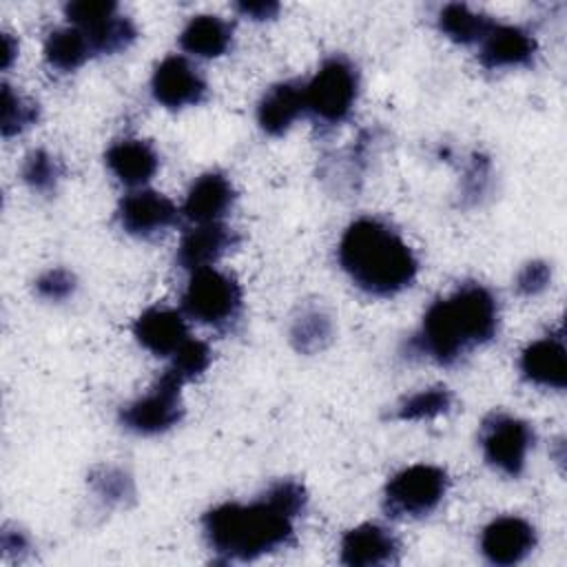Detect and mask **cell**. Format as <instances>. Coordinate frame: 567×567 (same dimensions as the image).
Masks as SVG:
<instances>
[{
  "mask_svg": "<svg viewBox=\"0 0 567 567\" xmlns=\"http://www.w3.org/2000/svg\"><path fill=\"white\" fill-rule=\"evenodd\" d=\"M75 277L66 268H49L35 279V292L47 301H64L75 290Z\"/></svg>",
  "mask_w": 567,
  "mask_h": 567,
  "instance_id": "cell-31",
  "label": "cell"
},
{
  "mask_svg": "<svg viewBox=\"0 0 567 567\" xmlns=\"http://www.w3.org/2000/svg\"><path fill=\"white\" fill-rule=\"evenodd\" d=\"M210 363V348L199 339H186L184 346L171 357V370H175L184 381L199 377Z\"/></svg>",
  "mask_w": 567,
  "mask_h": 567,
  "instance_id": "cell-30",
  "label": "cell"
},
{
  "mask_svg": "<svg viewBox=\"0 0 567 567\" xmlns=\"http://www.w3.org/2000/svg\"><path fill=\"white\" fill-rule=\"evenodd\" d=\"M241 299V286L233 275L206 266L190 272L182 295V308L197 323L224 328L239 317Z\"/></svg>",
  "mask_w": 567,
  "mask_h": 567,
  "instance_id": "cell-4",
  "label": "cell"
},
{
  "mask_svg": "<svg viewBox=\"0 0 567 567\" xmlns=\"http://www.w3.org/2000/svg\"><path fill=\"white\" fill-rule=\"evenodd\" d=\"M235 9L244 16V18H250V20H270L279 13V2L275 0H255V2H248V0H241L235 4Z\"/></svg>",
  "mask_w": 567,
  "mask_h": 567,
  "instance_id": "cell-34",
  "label": "cell"
},
{
  "mask_svg": "<svg viewBox=\"0 0 567 567\" xmlns=\"http://www.w3.org/2000/svg\"><path fill=\"white\" fill-rule=\"evenodd\" d=\"M91 42L78 27L53 29L44 40L47 64L62 73L80 69L91 58Z\"/></svg>",
  "mask_w": 567,
  "mask_h": 567,
  "instance_id": "cell-21",
  "label": "cell"
},
{
  "mask_svg": "<svg viewBox=\"0 0 567 567\" xmlns=\"http://www.w3.org/2000/svg\"><path fill=\"white\" fill-rule=\"evenodd\" d=\"M186 381L175 370H164V374L151 385L146 394L131 401L120 412V423L135 434H159L179 423L184 414L182 385Z\"/></svg>",
  "mask_w": 567,
  "mask_h": 567,
  "instance_id": "cell-7",
  "label": "cell"
},
{
  "mask_svg": "<svg viewBox=\"0 0 567 567\" xmlns=\"http://www.w3.org/2000/svg\"><path fill=\"white\" fill-rule=\"evenodd\" d=\"M487 182H489V162L476 155L463 177V197L476 202L485 193Z\"/></svg>",
  "mask_w": 567,
  "mask_h": 567,
  "instance_id": "cell-33",
  "label": "cell"
},
{
  "mask_svg": "<svg viewBox=\"0 0 567 567\" xmlns=\"http://www.w3.org/2000/svg\"><path fill=\"white\" fill-rule=\"evenodd\" d=\"M341 563L350 567L388 565L396 560V538L377 523H363L348 529L341 538Z\"/></svg>",
  "mask_w": 567,
  "mask_h": 567,
  "instance_id": "cell-13",
  "label": "cell"
},
{
  "mask_svg": "<svg viewBox=\"0 0 567 567\" xmlns=\"http://www.w3.org/2000/svg\"><path fill=\"white\" fill-rule=\"evenodd\" d=\"M89 483L95 489V494L111 505H122L135 494L131 476L111 465L93 467L89 474Z\"/></svg>",
  "mask_w": 567,
  "mask_h": 567,
  "instance_id": "cell-27",
  "label": "cell"
},
{
  "mask_svg": "<svg viewBox=\"0 0 567 567\" xmlns=\"http://www.w3.org/2000/svg\"><path fill=\"white\" fill-rule=\"evenodd\" d=\"M27 547H29V545H27V538H24L22 532L4 527V532H2V554H4V556H11V554H18V556H20Z\"/></svg>",
  "mask_w": 567,
  "mask_h": 567,
  "instance_id": "cell-35",
  "label": "cell"
},
{
  "mask_svg": "<svg viewBox=\"0 0 567 567\" xmlns=\"http://www.w3.org/2000/svg\"><path fill=\"white\" fill-rule=\"evenodd\" d=\"M332 334L330 317L321 308H303L299 317H295L290 326V341L299 352H317L321 350Z\"/></svg>",
  "mask_w": 567,
  "mask_h": 567,
  "instance_id": "cell-23",
  "label": "cell"
},
{
  "mask_svg": "<svg viewBox=\"0 0 567 567\" xmlns=\"http://www.w3.org/2000/svg\"><path fill=\"white\" fill-rule=\"evenodd\" d=\"M450 405H452L450 390L443 385H436L403 399L396 410V416L401 421H423V419H432L447 412Z\"/></svg>",
  "mask_w": 567,
  "mask_h": 567,
  "instance_id": "cell-25",
  "label": "cell"
},
{
  "mask_svg": "<svg viewBox=\"0 0 567 567\" xmlns=\"http://www.w3.org/2000/svg\"><path fill=\"white\" fill-rule=\"evenodd\" d=\"M38 120V104L13 91L9 84H2V120L0 128L4 137L18 135Z\"/></svg>",
  "mask_w": 567,
  "mask_h": 567,
  "instance_id": "cell-26",
  "label": "cell"
},
{
  "mask_svg": "<svg viewBox=\"0 0 567 567\" xmlns=\"http://www.w3.org/2000/svg\"><path fill=\"white\" fill-rule=\"evenodd\" d=\"M151 93L166 109L195 106L206 97V80L186 58L168 55L153 71Z\"/></svg>",
  "mask_w": 567,
  "mask_h": 567,
  "instance_id": "cell-9",
  "label": "cell"
},
{
  "mask_svg": "<svg viewBox=\"0 0 567 567\" xmlns=\"http://www.w3.org/2000/svg\"><path fill=\"white\" fill-rule=\"evenodd\" d=\"M120 226L133 237H155L177 221L175 204L157 190H135L120 202Z\"/></svg>",
  "mask_w": 567,
  "mask_h": 567,
  "instance_id": "cell-10",
  "label": "cell"
},
{
  "mask_svg": "<svg viewBox=\"0 0 567 567\" xmlns=\"http://www.w3.org/2000/svg\"><path fill=\"white\" fill-rule=\"evenodd\" d=\"M357 91V69L341 55L328 58L303 86L306 111L321 124H339L350 115Z\"/></svg>",
  "mask_w": 567,
  "mask_h": 567,
  "instance_id": "cell-5",
  "label": "cell"
},
{
  "mask_svg": "<svg viewBox=\"0 0 567 567\" xmlns=\"http://www.w3.org/2000/svg\"><path fill=\"white\" fill-rule=\"evenodd\" d=\"M532 443H534L532 427L516 416L492 414L483 423V432H481L483 456L494 470L507 476H518L525 470V458Z\"/></svg>",
  "mask_w": 567,
  "mask_h": 567,
  "instance_id": "cell-8",
  "label": "cell"
},
{
  "mask_svg": "<svg viewBox=\"0 0 567 567\" xmlns=\"http://www.w3.org/2000/svg\"><path fill=\"white\" fill-rule=\"evenodd\" d=\"M64 13L71 27H78L80 31H91L104 20L113 18L117 13V4L111 0H78L69 2L64 7Z\"/></svg>",
  "mask_w": 567,
  "mask_h": 567,
  "instance_id": "cell-29",
  "label": "cell"
},
{
  "mask_svg": "<svg viewBox=\"0 0 567 567\" xmlns=\"http://www.w3.org/2000/svg\"><path fill=\"white\" fill-rule=\"evenodd\" d=\"M233 42V27L210 13L193 16L179 33V47L195 58H219Z\"/></svg>",
  "mask_w": 567,
  "mask_h": 567,
  "instance_id": "cell-20",
  "label": "cell"
},
{
  "mask_svg": "<svg viewBox=\"0 0 567 567\" xmlns=\"http://www.w3.org/2000/svg\"><path fill=\"white\" fill-rule=\"evenodd\" d=\"M534 547L536 532L520 516H498L481 534V551L492 565H516Z\"/></svg>",
  "mask_w": 567,
  "mask_h": 567,
  "instance_id": "cell-11",
  "label": "cell"
},
{
  "mask_svg": "<svg viewBox=\"0 0 567 567\" xmlns=\"http://www.w3.org/2000/svg\"><path fill=\"white\" fill-rule=\"evenodd\" d=\"M235 202V188L224 173L208 171L199 175L184 199L182 213L195 224L219 221Z\"/></svg>",
  "mask_w": 567,
  "mask_h": 567,
  "instance_id": "cell-14",
  "label": "cell"
},
{
  "mask_svg": "<svg viewBox=\"0 0 567 567\" xmlns=\"http://www.w3.org/2000/svg\"><path fill=\"white\" fill-rule=\"evenodd\" d=\"M306 501L301 483L279 481L248 505L224 503L206 512L204 538L221 560H255L290 543Z\"/></svg>",
  "mask_w": 567,
  "mask_h": 567,
  "instance_id": "cell-1",
  "label": "cell"
},
{
  "mask_svg": "<svg viewBox=\"0 0 567 567\" xmlns=\"http://www.w3.org/2000/svg\"><path fill=\"white\" fill-rule=\"evenodd\" d=\"M133 334L155 357H173L188 339V328L177 310L153 306L135 319Z\"/></svg>",
  "mask_w": 567,
  "mask_h": 567,
  "instance_id": "cell-12",
  "label": "cell"
},
{
  "mask_svg": "<svg viewBox=\"0 0 567 567\" xmlns=\"http://www.w3.org/2000/svg\"><path fill=\"white\" fill-rule=\"evenodd\" d=\"M551 281V268L545 261H529L516 275V290L523 297H536Z\"/></svg>",
  "mask_w": 567,
  "mask_h": 567,
  "instance_id": "cell-32",
  "label": "cell"
},
{
  "mask_svg": "<svg viewBox=\"0 0 567 567\" xmlns=\"http://www.w3.org/2000/svg\"><path fill=\"white\" fill-rule=\"evenodd\" d=\"M235 244L237 235L228 226L219 221L197 224L182 237L177 246V264L190 272L213 266Z\"/></svg>",
  "mask_w": 567,
  "mask_h": 567,
  "instance_id": "cell-17",
  "label": "cell"
},
{
  "mask_svg": "<svg viewBox=\"0 0 567 567\" xmlns=\"http://www.w3.org/2000/svg\"><path fill=\"white\" fill-rule=\"evenodd\" d=\"M447 492L445 470L416 463L394 474L383 492V507L394 518L425 516L443 501Z\"/></svg>",
  "mask_w": 567,
  "mask_h": 567,
  "instance_id": "cell-6",
  "label": "cell"
},
{
  "mask_svg": "<svg viewBox=\"0 0 567 567\" xmlns=\"http://www.w3.org/2000/svg\"><path fill=\"white\" fill-rule=\"evenodd\" d=\"M18 55V42L11 38V33H2V53H0V66L9 69L11 62Z\"/></svg>",
  "mask_w": 567,
  "mask_h": 567,
  "instance_id": "cell-36",
  "label": "cell"
},
{
  "mask_svg": "<svg viewBox=\"0 0 567 567\" xmlns=\"http://www.w3.org/2000/svg\"><path fill=\"white\" fill-rule=\"evenodd\" d=\"M536 40L520 27L494 24L481 40V64L485 69L525 66L534 60Z\"/></svg>",
  "mask_w": 567,
  "mask_h": 567,
  "instance_id": "cell-16",
  "label": "cell"
},
{
  "mask_svg": "<svg viewBox=\"0 0 567 567\" xmlns=\"http://www.w3.org/2000/svg\"><path fill=\"white\" fill-rule=\"evenodd\" d=\"M520 372L523 377L540 388L563 390L567 383V361L565 346L560 334H547L543 339L532 341L520 352Z\"/></svg>",
  "mask_w": 567,
  "mask_h": 567,
  "instance_id": "cell-15",
  "label": "cell"
},
{
  "mask_svg": "<svg viewBox=\"0 0 567 567\" xmlns=\"http://www.w3.org/2000/svg\"><path fill=\"white\" fill-rule=\"evenodd\" d=\"M109 171L117 177V182L126 186H142L146 184L159 166V155L146 140L124 137L111 144L104 155Z\"/></svg>",
  "mask_w": 567,
  "mask_h": 567,
  "instance_id": "cell-19",
  "label": "cell"
},
{
  "mask_svg": "<svg viewBox=\"0 0 567 567\" xmlns=\"http://www.w3.org/2000/svg\"><path fill=\"white\" fill-rule=\"evenodd\" d=\"M82 33L89 38L93 53H106V55L128 49L137 38V29L131 22V18L120 16V13L104 20L95 29L82 31Z\"/></svg>",
  "mask_w": 567,
  "mask_h": 567,
  "instance_id": "cell-24",
  "label": "cell"
},
{
  "mask_svg": "<svg viewBox=\"0 0 567 567\" xmlns=\"http://www.w3.org/2000/svg\"><path fill=\"white\" fill-rule=\"evenodd\" d=\"M306 111V95L299 82L286 80L272 84L257 104V122L268 135H284Z\"/></svg>",
  "mask_w": 567,
  "mask_h": 567,
  "instance_id": "cell-18",
  "label": "cell"
},
{
  "mask_svg": "<svg viewBox=\"0 0 567 567\" xmlns=\"http://www.w3.org/2000/svg\"><path fill=\"white\" fill-rule=\"evenodd\" d=\"M20 175H22V179L29 188H33L38 193H49V190L55 188L62 171H60V164L53 155L38 148V151H31L24 157Z\"/></svg>",
  "mask_w": 567,
  "mask_h": 567,
  "instance_id": "cell-28",
  "label": "cell"
},
{
  "mask_svg": "<svg viewBox=\"0 0 567 567\" xmlns=\"http://www.w3.org/2000/svg\"><path fill=\"white\" fill-rule=\"evenodd\" d=\"M494 24L489 16L476 13L463 2H450L439 11V29L458 44L481 42Z\"/></svg>",
  "mask_w": 567,
  "mask_h": 567,
  "instance_id": "cell-22",
  "label": "cell"
},
{
  "mask_svg": "<svg viewBox=\"0 0 567 567\" xmlns=\"http://www.w3.org/2000/svg\"><path fill=\"white\" fill-rule=\"evenodd\" d=\"M339 264L357 288L392 297L412 286L419 261L412 248L388 224L374 217L354 219L341 235Z\"/></svg>",
  "mask_w": 567,
  "mask_h": 567,
  "instance_id": "cell-3",
  "label": "cell"
},
{
  "mask_svg": "<svg viewBox=\"0 0 567 567\" xmlns=\"http://www.w3.org/2000/svg\"><path fill=\"white\" fill-rule=\"evenodd\" d=\"M496 297L481 284H463L425 310L412 348L436 363L450 365L467 350L487 343L496 334Z\"/></svg>",
  "mask_w": 567,
  "mask_h": 567,
  "instance_id": "cell-2",
  "label": "cell"
}]
</instances>
